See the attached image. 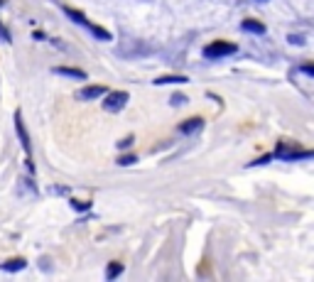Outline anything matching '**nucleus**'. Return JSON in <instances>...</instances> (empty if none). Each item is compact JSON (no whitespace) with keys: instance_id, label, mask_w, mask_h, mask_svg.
<instances>
[{"instance_id":"obj_7","label":"nucleus","mask_w":314,"mask_h":282,"mask_svg":"<svg viewBox=\"0 0 314 282\" xmlns=\"http://www.w3.org/2000/svg\"><path fill=\"white\" fill-rule=\"evenodd\" d=\"M27 267V260L25 258H10L5 262H0V270H5V272H20Z\"/></svg>"},{"instance_id":"obj_9","label":"nucleus","mask_w":314,"mask_h":282,"mask_svg":"<svg viewBox=\"0 0 314 282\" xmlns=\"http://www.w3.org/2000/svg\"><path fill=\"white\" fill-rule=\"evenodd\" d=\"M202 125H204V118H189V120H184V123L179 125V132H182V135H192V132H197Z\"/></svg>"},{"instance_id":"obj_10","label":"nucleus","mask_w":314,"mask_h":282,"mask_svg":"<svg viewBox=\"0 0 314 282\" xmlns=\"http://www.w3.org/2000/svg\"><path fill=\"white\" fill-rule=\"evenodd\" d=\"M189 79L182 76V74H167V76H157L155 79V86H165V84H187Z\"/></svg>"},{"instance_id":"obj_5","label":"nucleus","mask_w":314,"mask_h":282,"mask_svg":"<svg viewBox=\"0 0 314 282\" xmlns=\"http://www.w3.org/2000/svg\"><path fill=\"white\" fill-rule=\"evenodd\" d=\"M106 93H108V88H106V86L93 84V86H84V88H79L76 98H79V101H96V98H101V96H106Z\"/></svg>"},{"instance_id":"obj_11","label":"nucleus","mask_w":314,"mask_h":282,"mask_svg":"<svg viewBox=\"0 0 314 282\" xmlns=\"http://www.w3.org/2000/svg\"><path fill=\"white\" fill-rule=\"evenodd\" d=\"M64 13H67V18H69V20H74L76 25H81V27H86V30L91 27V22L86 20V15H84V13H76L74 8H64Z\"/></svg>"},{"instance_id":"obj_2","label":"nucleus","mask_w":314,"mask_h":282,"mask_svg":"<svg viewBox=\"0 0 314 282\" xmlns=\"http://www.w3.org/2000/svg\"><path fill=\"white\" fill-rule=\"evenodd\" d=\"M128 101H130L128 91H111V93L103 96V108L108 113H118V110H123L128 106Z\"/></svg>"},{"instance_id":"obj_21","label":"nucleus","mask_w":314,"mask_h":282,"mask_svg":"<svg viewBox=\"0 0 314 282\" xmlns=\"http://www.w3.org/2000/svg\"><path fill=\"white\" fill-rule=\"evenodd\" d=\"M290 42H292V44H304V37H299V35H292V37H290Z\"/></svg>"},{"instance_id":"obj_15","label":"nucleus","mask_w":314,"mask_h":282,"mask_svg":"<svg viewBox=\"0 0 314 282\" xmlns=\"http://www.w3.org/2000/svg\"><path fill=\"white\" fill-rule=\"evenodd\" d=\"M135 162H137V155H123V157H118V165L120 167H130Z\"/></svg>"},{"instance_id":"obj_6","label":"nucleus","mask_w":314,"mask_h":282,"mask_svg":"<svg viewBox=\"0 0 314 282\" xmlns=\"http://www.w3.org/2000/svg\"><path fill=\"white\" fill-rule=\"evenodd\" d=\"M54 74L57 76H67V79H76V81H84L86 79V71L84 69H76V66H57Z\"/></svg>"},{"instance_id":"obj_16","label":"nucleus","mask_w":314,"mask_h":282,"mask_svg":"<svg viewBox=\"0 0 314 282\" xmlns=\"http://www.w3.org/2000/svg\"><path fill=\"white\" fill-rule=\"evenodd\" d=\"M133 140H135L133 135H128V137H123V140H118V150H128V148L133 145Z\"/></svg>"},{"instance_id":"obj_20","label":"nucleus","mask_w":314,"mask_h":282,"mask_svg":"<svg viewBox=\"0 0 314 282\" xmlns=\"http://www.w3.org/2000/svg\"><path fill=\"white\" fill-rule=\"evenodd\" d=\"M0 40H3V42H10V35H8V30H5L3 25H0Z\"/></svg>"},{"instance_id":"obj_17","label":"nucleus","mask_w":314,"mask_h":282,"mask_svg":"<svg viewBox=\"0 0 314 282\" xmlns=\"http://www.w3.org/2000/svg\"><path fill=\"white\" fill-rule=\"evenodd\" d=\"M170 103H172V106H184V103H187V96H184V93H175V96L170 98Z\"/></svg>"},{"instance_id":"obj_8","label":"nucleus","mask_w":314,"mask_h":282,"mask_svg":"<svg viewBox=\"0 0 314 282\" xmlns=\"http://www.w3.org/2000/svg\"><path fill=\"white\" fill-rule=\"evenodd\" d=\"M241 27H243L246 32H250V35H265V25L258 22V20H253V18H246V20L241 22Z\"/></svg>"},{"instance_id":"obj_19","label":"nucleus","mask_w":314,"mask_h":282,"mask_svg":"<svg viewBox=\"0 0 314 282\" xmlns=\"http://www.w3.org/2000/svg\"><path fill=\"white\" fill-rule=\"evenodd\" d=\"M268 162H270V155H265V157H260V160L250 162V167H258V165H268Z\"/></svg>"},{"instance_id":"obj_18","label":"nucleus","mask_w":314,"mask_h":282,"mask_svg":"<svg viewBox=\"0 0 314 282\" xmlns=\"http://www.w3.org/2000/svg\"><path fill=\"white\" fill-rule=\"evenodd\" d=\"M302 71H304L307 76H314V62H307V64H302Z\"/></svg>"},{"instance_id":"obj_14","label":"nucleus","mask_w":314,"mask_h":282,"mask_svg":"<svg viewBox=\"0 0 314 282\" xmlns=\"http://www.w3.org/2000/svg\"><path fill=\"white\" fill-rule=\"evenodd\" d=\"M69 204H71V209H74V211H89V209H91V201H79V199H71Z\"/></svg>"},{"instance_id":"obj_3","label":"nucleus","mask_w":314,"mask_h":282,"mask_svg":"<svg viewBox=\"0 0 314 282\" xmlns=\"http://www.w3.org/2000/svg\"><path fill=\"white\" fill-rule=\"evenodd\" d=\"M314 152H304V150H294L292 145H285L280 143L275 148V157L277 160H285V162H292V160H304V157H312Z\"/></svg>"},{"instance_id":"obj_4","label":"nucleus","mask_w":314,"mask_h":282,"mask_svg":"<svg viewBox=\"0 0 314 282\" xmlns=\"http://www.w3.org/2000/svg\"><path fill=\"white\" fill-rule=\"evenodd\" d=\"M15 130H18V137H20V145H22L27 160H30V155H32V143H30V135H27V128H25V120H22V113H20V110H15Z\"/></svg>"},{"instance_id":"obj_12","label":"nucleus","mask_w":314,"mask_h":282,"mask_svg":"<svg viewBox=\"0 0 314 282\" xmlns=\"http://www.w3.org/2000/svg\"><path fill=\"white\" fill-rule=\"evenodd\" d=\"M120 275H123V262L111 260L108 267H106V280H115V277H120Z\"/></svg>"},{"instance_id":"obj_1","label":"nucleus","mask_w":314,"mask_h":282,"mask_svg":"<svg viewBox=\"0 0 314 282\" xmlns=\"http://www.w3.org/2000/svg\"><path fill=\"white\" fill-rule=\"evenodd\" d=\"M236 52H238V47H236L233 42H224V40L211 42V44L204 47V57H206V59H221V57H231V54H236Z\"/></svg>"},{"instance_id":"obj_13","label":"nucleus","mask_w":314,"mask_h":282,"mask_svg":"<svg viewBox=\"0 0 314 282\" xmlns=\"http://www.w3.org/2000/svg\"><path fill=\"white\" fill-rule=\"evenodd\" d=\"M89 32H91L93 37H98L101 42H111V40H113V37H111V32H106L103 27H98V25H93V22H91V27H89Z\"/></svg>"}]
</instances>
